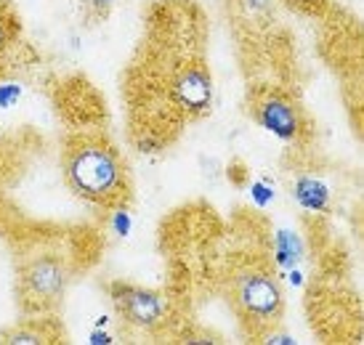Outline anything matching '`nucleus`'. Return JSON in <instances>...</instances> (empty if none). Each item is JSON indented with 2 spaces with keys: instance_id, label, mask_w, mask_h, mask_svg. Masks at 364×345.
I'll return each instance as SVG.
<instances>
[{
  "instance_id": "obj_1",
  "label": "nucleus",
  "mask_w": 364,
  "mask_h": 345,
  "mask_svg": "<svg viewBox=\"0 0 364 345\" xmlns=\"http://www.w3.org/2000/svg\"><path fill=\"white\" fill-rule=\"evenodd\" d=\"M64 172L72 189L88 202L112 204L125 192V168L120 154L99 138L72 143L67 149Z\"/></svg>"
},
{
  "instance_id": "obj_2",
  "label": "nucleus",
  "mask_w": 364,
  "mask_h": 345,
  "mask_svg": "<svg viewBox=\"0 0 364 345\" xmlns=\"http://www.w3.org/2000/svg\"><path fill=\"white\" fill-rule=\"evenodd\" d=\"M234 297L245 314L255 322H277L282 316L284 295L279 282L263 268H245L234 279Z\"/></svg>"
},
{
  "instance_id": "obj_3",
  "label": "nucleus",
  "mask_w": 364,
  "mask_h": 345,
  "mask_svg": "<svg viewBox=\"0 0 364 345\" xmlns=\"http://www.w3.org/2000/svg\"><path fill=\"white\" fill-rule=\"evenodd\" d=\"M70 285V268L56 255H35L21 268V290L24 295L41 305H51L61 300Z\"/></svg>"
},
{
  "instance_id": "obj_4",
  "label": "nucleus",
  "mask_w": 364,
  "mask_h": 345,
  "mask_svg": "<svg viewBox=\"0 0 364 345\" xmlns=\"http://www.w3.org/2000/svg\"><path fill=\"white\" fill-rule=\"evenodd\" d=\"M112 300L128 324L139 329H154L165 319V300L157 292L133 285H112Z\"/></svg>"
},
{
  "instance_id": "obj_5",
  "label": "nucleus",
  "mask_w": 364,
  "mask_h": 345,
  "mask_svg": "<svg viewBox=\"0 0 364 345\" xmlns=\"http://www.w3.org/2000/svg\"><path fill=\"white\" fill-rule=\"evenodd\" d=\"M255 120L261 122L266 131L282 138V141H293L301 133V112L290 99H284L279 93H272L255 104Z\"/></svg>"
},
{
  "instance_id": "obj_6",
  "label": "nucleus",
  "mask_w": 364,
  "mask_h": 345,
  "mask_svg": "<svg viewBox=\"0 0 364 345\" xmlns=\"http://www.w3.org/2000/svg\"><path fill=\"white\" fill-rule=\"evenodd\" d=\"M173 99L176 104L192 114L205 112L213 102V80L208 70L200 64H192L176 77L173 82Z\"/></svg>"
},
{
  "instance_id": "obj_7",
  "label": "nucleus",
  "mask_w": 364,
  "mask_h": 345,
  "mask_svg": "<svg viewBox=\"0 0 364 345\" xmlns=\"http://www.w3.org/2000/svg\"><path fill=\"white\" fill-rule=\"evenodd\" d=\"M293 197L295 202L301 204L304 210H309V213H324L330 207V189H327V183L314 178V175H304V178L295 181Z\"/></svg>"
},
{
  "instance_id": "obj_8",
  "label": "nucleus",
  "mask_w": 364,
  "mask_h": 345,
  "mask_svg": "<svg viewBox=\"0 0 364 345\" xmlns=\"http://www.w3.org/2000/svg\"><path fill=\"white\" fill-rule=\"evenodd\" d=\"M301 255H304V244L298 239V234L290 231V229H279L277 231V265L290 271L298 265Z\"/></svg>"
},
{
  "instance_id": "obj_9",
  "label": "nucleus",
  "mask_w": 364,
  "mask_h": 345,
  "mask_svg": "<svg viewBox=\"0 0 364 345\" xmlns=\"http://www.w3.org/2000/svg\"><path fill=\"white\" fill-rule=\"evenodd\" d=\"M0 343H6V345H41V343H48V340H46V332H41V329H32V327H16V329H9L6 335L0 337Z\"/></svg>"
},
{
  "instance_id": "obj_10",
  "label": "nucleus",
  "mask_w": 364,
  "mask_h": 345,
  "mask_svg": "<svg viewBox=\"0 0 364 345\" xmlns=\"http://www.w3.org/2000/svg\"><path fill=\"white\" fill-rule=\"evenodd\" d=\"M253 202L255 204H261V207H266V204H272L274 202V186L269 181H258L253 183Z\"/></svg>"
},
{
  "instance_id": "obj_11",
  "label": "nucleus",
  "mask_w": 364,
  "mask_h": 345,
  "mask_svg": "<svg viewBox=\"0 0 364 345\" xmlns=\"http://www.w3.org/2000/svg\"><path fill=\"white\" fill-rule=\"evenodd\" d=\"M19 99H21V88L16 82H3V85H0V106H3V109L14 106Z\"/></svg>"
},
{
  "instance_id": "obj_12",
  "label": "nucleus",
  "mask_w": 364,
  "mask_h": 345,
  "mask_svg": "<svg viewBox=\"0 0 364 345\" xmlns=\"http://www.w3.org/2000/svg\"><path fill=\"white\" fill-rule=\"evenodd\" d=\"M112 229L117 236H128L131 234V213L128 210H114L112 213Z\"/></svg>"
},
{
  "instance_id": "obj_13",
  "label": "nucleus",
  "mask_w": 364,
  "mask_h": 345,
  "mask_svg": "<svg viewBox=\"0 0 364 345\" xmlns=\"http://www.w3.org/2000/svg\"><path fill=\"white\" fill-rule=\"evenodd\" d=\"M11 38H14V19H11L6 11L0 9V51L9 45Z\"/></svg>"
},
{
  "instance_id": "obj_14",
  "label": "nucleus",
  "mask_w": 364,
  "mask_h": 345,
  "mask_svg": "<svg viewBox=\"0 0 364 345\" xmlns=\"http://www.w3.org/2000/svg\"><path fill=\"white\" fill-rule=\"evenodd\" d=\"M88 343H91V345H104V343L109 345V343H112V337L107 335V332H102V329H93L91 337H88Z\"/></svg>"
},
{
  "instance_id": "obj_15",
  "label": "nucleus",
  "mask_w": 364,
  "mask_h": 345,
  "mask_svg": "<svg viewBox=\"0 0 364 345\" xmlns=\"http://www.w3.org/2000/svg\"><path fill=\"white\" fill-rule=\"evenodd\" d=\"M114 3H117V0H91V6L99 11V13H107V11H109Z\"/></svg>"
},
{
  "instance_id": "obj_16",
  "label": "nucleus",
  "mask_w": 364,
  "mask_h": 345,
  "mask_svg": "<svg viewBox=\"0 0 364 345\" xmlns=\"http://www.w3.org/2000/svg\"><path fill=\"white\" fill-rule=\"evenodd\" d=\"M290 3L301 6V9H319V6H324V0H290Z\"/></svg>"
},
{
  "instance_id": "obj_17",
  "label": "nucleus",
  "mask_w": 364,
  "mask_h": 345,
  "mask_svg": "<svg viewBox=\"0 0 364 345\" xmlns=\"http://www.w3.org/2000/svg\"><path fill=\"white\" fill-rule=\"evenodd\" d=\"M266 343H295V340L290 335H269Z\"/></svg>"
}]
</instances>
